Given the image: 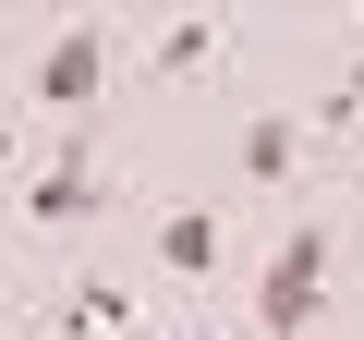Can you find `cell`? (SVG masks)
<instances>
[{"label": "cell", "instance_id": "277c9868", "mask_svg": "<svg viewBox=\"0 0 364 340\" xmlns=\"http://www.w3.org/2000/svg\"><path fill=\"white\" fill-rule=\"evenodd\" d=\"M49 328H61V340H122V328H134V292H122V280H61Z\"/></svg>", "mask_w": 364, "mask_h": 340}, {"label": "cell", "instance_id": "ba28073f", "mask_svg": "<svg viewBox=\"0 0 364 340\" xmlns=\"http://www.w3.org/2000/svg\"><path fill=\"white\" fill-rule=\"evenodd\" d=\"M0 170H25V134H13V122H0Z\"/></svg>", "mask_w": 364, "mask_h": 340}, {"label": "cell", "instance_id": "52a82bcc", "mask_svg": "<svg viewBox=\"0 0 364 340\" xmlns=\"http://www.w3.org/2000/svg\"><path fill=\"white\" fill-rule=\"evenodd\" d=\"M207 61H219V25H170L158 37V73H207Z\"/></svg>", "mask_w": 364, "mask_h": 340}, {"label": "cell", "instance_id": "6da1fadb", "mask_svg": "<svg viewBox=\"0 0 364 340\" xmlns=\"http://www.w3.org/2000/svg\"><path fill=\"white\" fill-rule=\"evenodd\" d=\"M316 304H328V219H291L279 255H267V280H255V328L267 340H304Z\"/></svg>", "mask_w": 364, "mask_h": 340}, {"label": "cell", "instance_id": "5b68a950", "mask_svg": "<svg viewBox=\"0 0 364 340\" xmlns=\"http://www.w3.org/2000/svg\"><path fill=\"white\" fill-rule=\"evenodd\" d=\"M158 267H170V280H207V267H219V207H170V219H158Z\"/></svg>", "mask_w": 364, "mask_h": 340}, {"label": "cell", "instance_id": "8992f818", "mask_svg": "<svg viewBox=\"0 0 364 340\" xmlns=\"http://www.w3.org/2000/svg\"><path fill=\"white\" fill-rule=\"evenodd\" d=\"M291 170H304V122L291 110H255L243 122V183H291Z\"/></svg>", "mask_w": 364, "mask_h": 340}, {"label": "cell", "instance_id": "9c48e42d", "mask_svg": "<svg viewBox=\"0 0 364 340\" xmlns=\"http://www.w3.org/2000/svg\"><path fill=\"white\" fill-rule=\"evenodd\" d=\"M182 340H219V328H182Z\"/></svg>", "mask_w": 364, "mask_h": 340}, {"label": "cell", "instance_id": "3957f363", "mask_svg": "<svg viewBox=\"0 0 364 340\" xmlns=\"http://www.w3.org/2000/svg\"><path fill=\"white\" fill-rule=\"evenodd\" d=\"M25 219L37 231H73V219H97V146H85V122L25 170Z\"/></svg>", "mask_w": 364, "mask_h": 340}, {"label": "cell", "instance_id": "7a4b0ae2", "mask_svg": "<svg viewBox=\"0 0 364 340\" xmlns=\"http://www.w3.org/2000/svg\"><path fill=\"white\" fill-rule=\"evenodd\" d=\"M97 85H109V37H97V13H85V25H61V37L25 61V110H49L61 134L97 110Z\"/></svg>", "mask_w": 364, "mask_h": 340}]
</instances>
